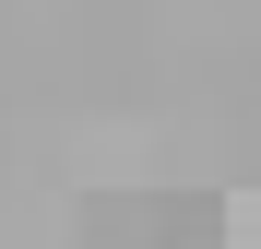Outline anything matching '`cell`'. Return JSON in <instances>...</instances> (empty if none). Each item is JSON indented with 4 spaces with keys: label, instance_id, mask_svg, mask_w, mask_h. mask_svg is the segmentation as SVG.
<instances>
[{
    "label": "cell",
    "instance_id": "1",
    "mask_svg": "<svg viewBox=\"0 0 261 249\" xmlns=\"http://www.w3.org/2000/svg\"><path fill=\"white\" fill-rule=\"evenodd\" d=\"M226 237H238V249H261V190H249L238 214H226Z\"/></svg>",
    "mask_w": 261,
    "mask_h": 249
}]
</instances>
